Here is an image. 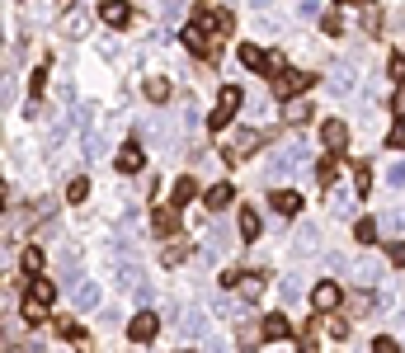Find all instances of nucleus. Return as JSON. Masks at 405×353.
Listing matches in <instances>:
<instances>
[{"mask_svg": "<svg viewBox=\"0 0 405 353\" xmlns=\"http://www.w3.org/2000/svg\"><path fill=\"white\" fill-rule=\"evenodd\" d=\"M57 301V283H48V278H38V283H28V301H24V316L38 325L43 316H48V306Z\"/></svg>", "mask_w": 405, "mask_h": 353, "instance_id": "nucleus-1", "label": "nucleus"}, {"mask_svg": "<svg viewBox=\"0 0 405 353\" xmlns=\"http://www.w3.org/2000/svg\"><path fill=\"white\" fill-rule=\"evenodd\" d=\"M316 85V76L311 71H283L278 81H273V94L283 99V104H293V99H306V90Z\"/></svg>", "mask_w": 405, "mask_h": 353, "instance_id": "nucleus-2", "label": "nucleus"}, {"mask_svg": "<svg viewBox=\"0 0 405 353\" xmlns=\"http://www.w3.org/2000/svg\"><path fill=\"white\" fill-rule=\"evenodd\" d=\"M306 156H311V151H306V141H293L288 151H278V156L269 161V179H288L293 170H302V165H306Z\"/></svg>", "mask_w": 405, "mask_h": 353, "instance_id": "nucleus-3", "label": "nucleus"}, {"mask_svg": "<svg viewBox=\"0 0 405 353\" xmlns=\"http://www.w3.org/2000/svg\"><path fill=\"white\" fill-rule=\"evenodd\" d=\"M245 104V94L236 90V85H221V94H217V109L208 113V128H226L231 118H236V109Z\"/></svg>", "mask_w": 405, "mask_h": 353, "instance_id": "nucleus-4", "label": "nucleus"}, {"mask_svg": "<svg viewBox=\"0 0 405 353\" xmlns=\"http://www.w3.org/2000/svg\"><path fill=\"white\" fill-rule=\"evenodd\" d=\"M184 48H189L193 57H217V43H213V33L203 24H189L184 28Z\"/></svg>", "mask_w": 405, "mask_h": 353, "instance_id": "nucleus-5", "label": "nucleus"}, {"mask_svg": "<svg viewBox=\"0 0 405 353\" xmlns=\"http://www.w3.org/2000/svg\"><path fill=\"white\" fill-rule=\"evenodd\" d=\"M259 146H264V132H255V128H250V132H236V137H231L226 161H245V156H250V151H259Z\"/></svg>", "mask_w": 405, "mask_h": 353, "instance_id": "nucleus-6", "label": "nucleus"}, {"mask_svg": "<svg viewBox=\"0 0 405 353\" xmlns=\"http://www.w3.org/2000/svg\"><path fill=\"white\" fill-rule=\"evenodd\" d=\"M156 330H161V316L156 311H137L132 316V344H151Z\"/></svg>", "mask_w": 405, "mask_h": 353, "instance_id": "nucleus-7", "label": "nucleus"}, {"mask_svg": "<svg viewBox=\"0 0 405 353\" xmlns=\"http://www.w3.org/2000/svg\"><path fill=\"white\" fill-rule=\"evenodd\" d=\"M321 141L330 151H344V146H349V123H344V118H330L321 128Z\"/></svg>", "mask_w": 405, "mask_h": 353, "instance_id": "nucleus-8", "label": "nucleus"}, {"mask_svg": "<svg viewBox=\"0 0 405 353\" xmlns=\"http://www.w3.org/2000/svg\"><path fill=\"white\" fill-rule=\"evenodd\" d=\"M311 301H316V316H330V311L339 306V288H335V283H316Z\"/></svg>", "mask_w": 405, "mask_h": 353, "instance_id": "nucleus-9", "label": "nucleus"}, {"mask_svg": "<svg viewBox=\"0 0 405 353\" xmlns=\"http://www.w3.org/2000/svg\"><path fill=\"white\" fill-rule=\"evenodd\" d=\"M198 24L213 28V33H226V28H231V14H226V10H213V5H203V10H198Z\"/></svg>", "mask_w": 405, "mask_h": 353, "instance_id": "nucleus-10", "label": "nucleus"}, {"mask_svg": "<svg viewBox=\"0 0 405 353\" xmlns=\"http://www.w3.org/2000/svg\"><path fill=\"white\" fill-rule=\"evenodd\" d=\"M85 28H90V10H85V5H76V10H66V19H61V33L81 38Z\"/></svg>", "mask_w": 405, "mask_h": 353, "instance_id": "nucleus-11", "label": "nucleus"}, {"mask_svg": "<svg viewBox=\"0 0 405 353\" xmlns=\"http://www.w3.org/2000/svg\"><path fill=\"white\" fill-rule=\"evenodd\" d=\"M241 66H250V71H269V52L255 48V43H241Z\"/></svg>", "mask_w": 405, "mask_h": 353, "instance_id": "nucleus-12", "label": "nucleus"}, {"mask_svg": "<svg viewBox=\"0 0 405 353\" xmlns=\"http://www.w3.org/2000/svg\"><path fill=\"white\" fill-rule=\"evenodd\" d=\"M151 226H156V236H175V231H179V212H175V208H156Z\"/></svg>", "mask_w": 405, "mask_h": 353, "instance_id": "nucleus-13", "label": "nucleus"}, {"mask_svg": "<svg viewBox=\"0 0 405 353\" xmlns=\"http://www.w3.org/2000/svg\"><path fill=\"white\" fill-rule=\"evenodd\" d=\"M269 208L278 212V217H293V212L302 208V198H297V193H288V189H283V193H269Z\"/></svg>", "mask_w": 405, "mask_h": 353, "instance_id": "nucleus-14", "label": "nucleus"}, {"mask_svg": "<svg viewBox=\"0 0 405 353\" xmlns=\"http://www.w3.org/2000/svg\"><path fill=\"white\" fill-rule=\"evenodd\" d=\"M61 283L81 288V269H76V245H66V250H61Z\"/></svg>", "mask_w": 405, "mask_h": 353, "instance_id": "nucleus-15", "label": "nucleus"}, {"mask_svg": "<svg viewBox=\"0 0 405 353\" xmlns=\"http://www.w3.org/2000/svg\"><path fill=\"white\" fill-rule=\"evenodd\" d=\"M226 245H231V226H221V221H213V226H208V245H203V250H213V254H221Z\"/></svg>", "mask_w": 405, "mask_h": 353, "instance_id": "nucleus-16", "label": "nucleus"}, {"mask_svg": "<svg viewBox=\"0 0 405 353\" xmlns=\"http://www.w3.org/2000/svg\"><path fill=\"white\" fill-rule=\"evenodd\" d=\"M141 161H146V156H141V146H137V141H128V146L118 151V170H128V174L141 170Z\"/></svg>", "mask_w": 405, "mask_h": 353, "instance_id": "nucleus-17", "label": "nucleus"}, {"mask_svg": "<svg viewBox=\"0 0 405 353\" xmlns=\"http://www.w3.org/2000/svg\"><path fill=\"white\" fill-rule=\"evenodd\" d=\"M193 198H198V184H193L189 174H184V179H175V189H170V203L179 208V203H193Z\"/></svg>", "mask_w": 405, "mask_h": 353, "instance_id": "nucleus-18", "label": "nucleus"}, {"mask_svg": "<svg viewBox=\"0 0 405 353\" xmlns=\"http://www.w3.org/2000/svg\"><path fill=\"white\" fill-rule=\"evenodd\" d=\"M283 118H288L293 128H302V123H306V118H316V113H311L306 99H293V104H283Z\"/></svg>", "mask_w": 405, "mask_h": 353, "instance_id": "nucleus-19", "label": "nucleus"}, {"mask_svg": "<svg viewBox=\"0 0 405 353\" xmlns=\"http://www.w3.org/2000/svg\"><path fill=\"white\" fill-rule=\"evenodd\" d=\"M76 306H81V311H95V306H99V283H81V288H76Z\"/></svg>", "mask_w": 405, "mask_h": 353, "instance_id": "nucleus-20", "label": "nucleus"}, {"mask_svg": "<svg viewBox=\"0 0 405 353\" xmlns=\"http://www.w3.org/2000/svg\"><path fill=\"white\" fill-rule=\"evenodd\" d=\"M288 330H293V325H288V316L273 311L269 321H264V339H288Z\"/></svg>", "mask_w": 405, "mask_h": 353, "instance_id": "nucleus-21", "label": "nucleus"}, {"mask_svg": "<svg viewBox=\"0 0 405 353\" xmlns=\"http://www.w3.org/2000/svg\"><path fill=\"white\" fill-rule=\"evenodd\" d=\"M316 231H321V226H297V250L302 254H316V245H321Z\"/></svg>", "mask_w": 405, "mask_h": 353, "instance_id": "nucleus-22", "label": "nucleus"}, {"mask_svg": "<svg viewBox=\"0 0 405 353\" xmlns=\"http://www.w3.org/2000/svg\"><path fill=\"white\" fill-rule=\"evenodd\" d=\"M146 99H151V104H165V99H170V81H165V76H151V81H146Z\"/></svg>", "mask_w": 405, "mask_h": 353, "instance_id": "nucleus-23", "label": "nucleus"}, {"mask_svg": "<svg viewBox=\"0 0 405 353\" xmlns=\"http://www.w3.org/2000/svg\"><path fill=\"white\" fill-rule=\"evenodd\" d=\"M231 184H213V189H208V208H213V212H221V208H226V203H231Z\"/></svg>", "mask_w": 405, "mask_h": 353, "instance_id": "nucleus-24", "label": "nucleus"}, {"mask_svg": "<svg viewBox=\"0 0 405 353\" xmlns=\"http://www.w3.org/2000/svg\"><path fill=\"white\" fill-rule=\"evenodd\" d=\"M382 306H386V301H377L373 292H358V297H353V311H358V316H377Z\"/></svg>", "mask_w": 405, "mask_h": 353, "instance_id": "nucleus-25", "label": "nucleus"}, {"mask_svg": "<svg viewBox=\"0 0 405 353\" xmlns=\"http://www.w3.org/2000/svg\"><path fill=\"white\" fill-rule=\"evenodd\" d=\"M259 292H264V278H259V273H250V278L241 283V306H245V301H259Z\"/></svg>", "mask_w": 405, "mask_h": 353, "instance_id": "nucleus-26", "label": "nucleus"}, {"mask_svg": "<svg viewBox=\"0 0 405 353\" xmlns=\"http://www.w3.org/2000/svg\"><path fill=\"white\" fill-rule=\"evenodd\" d=\"M236 231H241L245 241H255V236H259V217H255L250 208H241V221H236Z\"/></svg>", "mask_w": 405, "mask_h": 353, "instance_id": "nucleus-27", "label": "nucleus"}, {"mask_svg": "<svg viewBox=\"0 0 405 353\" xmlns=\"http://www.w3.org/2000/svg\"><path fill=\"white\" fill-rule=\"evenodd\" d=\"M330 90H335V94H349V90H353L349 66H335V71H330Z\"/></svg>", "mask_w": 405, "mask_h": 353, "instance_id": "nucleus-28", "label": "nucleus"}, {"mask_svg": "<svg viewBox=\"0 0 405 353\" xmlns=\"http://www.w3.org/2000/svg\"><path fill=\"white\" fill-rule=\"evenodd\" d=\"M353 236H358V241H363V245H373V241H377V236H382V226H377V221H368V217H363V221H358V226H353Z\"/></svg>", "mask_w": 405, "mask_h": 353, "instance_id": "nucleus-29", "label": "nucleus"}, {"mask_svg": "<svg viewBox=\"0 0 405 353\" xmlns=\"http://www.w3.org/2000/svg\"><path fill=\"white\" fill-rule=\"evenodd\" d=\"M99 14H104V24H113V28H123V24H128V5H104Z\"/></svg>", "mask_w": 405, "mask_h": 353, "instance_id": "nucleus-30", "label": "nucleus"}, {"mask_svg": "<svg viewBox=\"0 0 405 353\" xmlns=\"http://www.w3.org/2000/svg\"><path fill=\"white\" fill-rule=\"evenodd\" d=\"M259 339H264V325L255 330V325H241V349L250 353V349H259Z\"/></svg>", "mask_w": 405, "mask_h": 353, "instance_id": "nucleus-31", "label": "nucleus"}, {"mask_svg": "<svg viewBox=\"0 0 405 353\" xmlns=\"http://www.w3.org/2000/svg\"><path fill=\"white\" fill-rule=\"evenodd\" d=\"M377 226H382V231H391V241H396V231H405V212H396V208H391V212H386Z\"/></svg>", "mask_w": 405, "mask_h": 353, "instance_id": "nucleus-32", "label": "nucleus"}, {"mask_svg": "<svg viewBox=\"0 0 405 353\" xmlns=\"http://www.w3.org/2000/svg\"><path fill=\"white\" fill-rule=\"evenodd\" d=\"M353 278H358L363 288H368V283H377V264H368V259H358V264H353Z\"/></svg>", "mask_w": 405, "mask_h": 353, "instance_id": "nucleus-33", "label": "nucleus"}, {"mask_svg": "<svg viewBox=\"0 0 405 353\" xmlns=\"http://www.w3.org/2000/svg\"><path fill=\"white\" fill-rule=\"evenodd\" d=\"M325 334H330V339H344V334H349V321H344V316H325Z\"/></svg>", "mask_w": 405, "mask_h": 353, "instance_id": "nucleus-34", "label": "nucleus"}, {"mask_svg": "<svg viewBox=\"0 0 405 353\" xmlns=\"http://www.w3.org/2000/svg\"><path fill=\"white\" fill-rule=\"evenodd\" d=\"M38 269H43V250H24V273L38 283Z\"/></svg>", "mask_w": 405, "mask_h": 353, "instance_id": "nucleus-35", "label": "nucleus"}, {"mask_svg": "<svg viewBox=\"0 0 405 353\" xmlns=\"http://www.w3.org/2000/svg\"><path fill=\"white\" fill-rule=\"evenodd\" d=\"M368 184H373V170H368V165H358V170H353V193L363 198V193H368Z\"/></svg>", "mask_w": 405, "mask_h": 353, "instance_id": "nucleus-36", "label": "nucleus"}, {"mask_svg": "<svg viewBox=\"0 0 405 353\" xmlns=\"http://www.w3.org/2000/svg\"><path fill=\"white\" fill-rule=\"evenodd\" d=\"M297 297H302V278L288 273V278H283V301H297Z\"/></svg>", "mask_w": 405, "mask_h": 353, "instance_id": "nucleus-37", "label": "nucleus"}, {"mask_svg": "<svg viewBox=\"0 0 405 353\" xmlns=\"http://www.w3.org/2000/svg\"><path fill=\"white\" fill-rule=\"evenodd\" d=\"M321 28H325V33H339V28H344V14H339V10H325V14H321Z\"/></svg>", "mask_w": 405, "mask_h": 353, "instance_id": "nucleus-38", "label": "nucleus"}, {"mask_svg": "<svg viewBox=\"0 0 405 353\" xmlns=\"http://www.w3.org/2000/svg\"><path fill=\"white\" fill-rule=\"evenodd\" d=\"M203 330H208V321H203L198 311H189V316H184V334H193V339H198Z\"/></svg>", "mask_w": 405, "mask_h": 353, "instance_id": "nucleus-39", "label": "nucleus"}, {"mask_svg": "<svg viewBox=\"0 0 405 353\" xmlns=\"http://www.w3.org/2000/svg\"><path fill=\"white\" fill-rule=\"evenodd\" d=\"M386 71H391V81H401V85H405V57H401V52H391Z\"/></svg>", "mask_w": 405, "mask_h": 353, "instance_id": "nucleus-40", "label": "nucleus"}, {"mask_svg": "<svg viewBox=\"0 0 405 353\" xmlns=\"http://www.w3.org/2000/svg\"><path fill=\"white\" fill-rule=\"evenodd\" d=\"M335 174H339V161H325L321 170H316V179H321V184H335Z\"/></svg>", "mask_w": 405, "mask_h": 353, "instance_id": "nucleus-41", "label": "nucleus"}, {"mask_svg": "<svg viewBox=\"0 0 405 353\" xmlns=\"http://www.w3.org/2000/svg\"><path fill=\"white\" fill-rule=\"evenodd\" d=\"M363 24H368V28H382V5H363Z\"/></svg>", "mask_w": 405, "mask_h": 353, "instance_id": "nucleus-42", "label": "nucleus"}, {"mask_svg": "<svg viewBox=\"0 0 405 353\" xmlns=\"http://www.w3.org/2000/svg\"><path fill=\"white\" fill-rule=\"evenodd\" d=\"M386 259L401 269V264H405V241H391V245H386Z\"/></svg>", "mask_w": 405, "mask_h": 353, "instance_id": "nucleus-43", "label": "nucleus"}, {"mask_svg": "<svg viewBox=\"0 0 405 353\" xmlns=\"http://www.w3.org/2000/svg\"><path fill=\"white\" fill-rule=\"evenodd\" d=\"M85 193H90V184H85V179H71V189H66V198H71V203H85Z\"/></svg>", "mask_w": 405, "mask_h": 353, "instance_id": "nucleus-44", "label": "nucleus"}, {"mask_svg": "<svg viewBox=\"0 0 405 353\" xmlns=\"http://www.w3.org/2000/svg\"><path fill=\"white\" fill-rule=\"evenodd\" d=\"M161 259H165V269H170V264H179V259H184V245H165Z\"/></svg>", "mask_w": 405, "mask_h": 353, "instance_id": "nucleus-45", "label": "nucleus"}, {"mask_svg": "<svg viewBox=\"0 0 405 353\" xmlns=\"http://www.w3.org/2000/svg\"><path fill=\"white\" fill-rule=\"evenodd\" d=\"M386 179H391V189H401V184H405V161L391 165V174H386Z\"/></svg>", "mask_w": 405, "mask_h": 353, "instance_id": "nucleus-46", "label": "nucleus"}, {"mask_svg": "<svg viewBox=\"0 0 405 353\" xmlns=\"http://www.w3.org/2000/svg\"><path fill=\"white\" fill-rule=\"evenodd\" d=\"M386 146L401 151V146H405V128H391V132H386Z\"/></svg>", "mask_w": 405, "mask_h": 353, "instance_id": "nucleus-47", "label": "nucleus"}, {"mask_svg": "<svg viewBox=\"0 0 405 353\" xmlns=\"http://www.w3.org/2000/svg\"><path fill=\"white\" fill-rule=\"evenodd\" d=\"M85 151H90V156H99V151H104V137L90 132V137H85Z\"/></svg>", "mask_w": 405, "mask_h": 353, "instance_id": "nucleus-48", "label": "nucleus"}, {"mask_svg": "<svg viewBox=\"0 0 405 353\" xmlns=\"http://www.w3.org/2000/svg\"><path fill=\"white\" fill-rule=\"evenodd\" d=\"M184 19V5H165V24H179Z\"/></svg>", "mask_w": 405, "mask_h": 353, "instance_id": "nucleus-49", "label": "nucleus"}, {"mask_svg": "<svg viewBox=\"0 0 405 353\" xmlns=\"http://www.w3.org/2000/svg\"><path fill=\"white\" fill-rule=\"evenodd\" d=\"M373 353H401V344H396V339H377V344H373Z\"/></svg>", "mask_w": 405, "mask_h": 353, "instance_id": "nucleus-50", "label": "nucleus"}, {"mask_svg": "<svg viewBox=\"0 0 405 353\" xmlns=\"http://www.w3.org/2000/svg\"><path fill=\"white\" fill-rule=\"evenodd\" d=\"M391 109H396V113H405V85H401V90H396V99H391Z\"/></svg>", "mask_w": 405, "mask_h": 353, "instance_id": "nucleus-51", "label": "nucleus"}, {"mask_svg": "<svg viewBox=\"0 0 405 353\" xmlns=\"http://www.w3.org/2000/svg\"><path fill=\"white\" fill-rule=\"evenodd\" d=\"M203 353H226V344H217V339H208V344H203Z\"/></svg>", "mask_w": 405, "mask_h": 353, "instance_id": "nucleus-52", "label": "nucleus"}, {"mask_svg": "<svg viewBox=\"0 0 405 353\" xmlns=\"http://www.w3.org/2000/svg\"><path fill=\"white\" fill-rule=\"evenodd\" d=\"M302 353H316V339H306V344H302Z\"/></svg>", "mask_w": 405, "mask_h": 353, "instance_id": "nucleus-53", "label": "nucleus"}]
</instances>
